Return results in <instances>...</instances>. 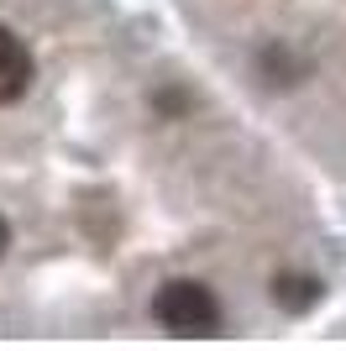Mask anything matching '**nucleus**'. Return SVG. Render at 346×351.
Wrapping results in <instances>:
<instances>
[{"mask_svg":"<svg viewBox=\"0 0 346 351\" xmlns=\"http://www.w3.org/2000/svg\"><path fill=\"white\" fill-rule=\"evenodd\" d=\"M152 315L168 336H216L220 330V299L194 278L163 283L158 299H152Z\"/></svg>","mask_w":346,"mask_h":351,"instance_id":"f257e3e1","label":"nucleus"},{"mask_svg":"<svg viewBox=\"0 0 346 351\" xmlns=\"http://www.w3.org/2000/svg\"><path fill=\"white\" fill-rule=\"evenodd\" d=\"M37 79V63H32V47L16 37L11 27H0V105H16Z\"/></svg>","mask_w":346,"mask_h":351,"instance_id":"f03ea898","label":"nucleus"},{"mask_svg":"<svg viewBox=\"0 0 346 351\" xmlns=\"http://www.w3.org/2000/svg\"><path fill=\"white\" fill-rule=\"evenodd\" d=\"M320 299V283L315 278H273V304L284 309H310Z\"/></svg>","mask_w":346,"mask_h":351,"instance_id":"7ed1b4c3","label":"nucleus"},{"mask_svg":"<svg viewBox=\"0 0 346 351\" xmlns=\"http://www.w3.org/2000/svg\"><path fill=\"white\" fill-rule=\"evenodd\" d=\"M5 247H11V226H5V215H0V257H5Z\"/></svg>","mask_w":346,"mask_h":351,"instance_id":"20e7f679","label":"nucleus"}]
</instances>
